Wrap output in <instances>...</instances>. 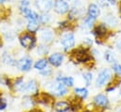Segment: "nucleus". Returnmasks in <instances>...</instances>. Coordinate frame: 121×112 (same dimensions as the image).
Returning <instances> with one entry per match:
<instances>
[{
    "instance_id": "9",
    "label": "nucleus",
    "mask_w": 121,
    "mask_h": 112,
    "mask_svg": "<svg viewBox=\"0 0 121 112\" xmlns=\"http://www.w3.org/2000/svg\"><path fill=\"white\" fill-rule=\"evenodd\" d=\"M21 11L25 15V17L29 20V22L30 21H36L38 19V17H39L36 12H34L33 10H31V9L27 8H21Z\"/></svg>"
},
{
    "instance_id": "20",
    "label": "nucleus",
    "mask_w": 121,
    "mask_h": 112,
    "mask_svg": "<svg viewBox=\"0 0 121 112\" xmlns=\"http://www.w3.org/2000/svg\"><path fill=\"white\" fill-rule=\"evenodd\" d=\"M55 92H56V94L57 95H59V96H62V95H64L65 93H66V88H64V86L62 85V84H58V86H57V88H56V89H55Z\"/></svg>"
},
{
    "instance_id": "25",
    "label": "nucleus",
    "mask_w": 121,
    "mask_h": 112,
    "mask_svg": "<svg viewBox=\"0 0 121 112\" xmlns=\"http://www.w3.org/2000/svg\"><path fill=\"white\" fill-rule=\"evenodd\" d=\"M40 20H41V22H42V23H47V22L49 21V16H48L47 14L43 13V14L40 17Z\"/></svg>"
},
{
    "instance_id": "17",
    "label": "nucleus",
    "mask_w": 121,
    "mask_h": 112,
    "mask_svg": "<svg viewBox=\"0 0 121 112\" xmlns=\"http://www.w3.org/2000/svg\"><path fill=\"white\" fill-rule=\"evenodd\" d=\"M46 65H47V61H46V59H44V58H42V59H39V60H37L36 62H35V64H34V67H35V69H37V70H43L45 67H46Z\"/></svg>"
},
{
    "instance_id": "10",
    "label": "nucleus",
    "mask_w": 121,
    "mask_h": 112,
    "mask_svg": "<svg viewBox=\"0 0 121 112\" xmlns=\"http://www.w3.org/2000/svg\"><path fill=\"white\" fill-rule=\"evenodd\" d=\"M75 57L78 62H85L90 59V56L84 50H77L75 52Z\"/></svg>"
},
{
    "instance_id": "27",
    "label": "nucleus",
    "mask_w": 121,
    "mask_h": 112,
    "mask_svg": "<svg viewBox=\"0 0 121 112\" xmlns=\"http://www.w3.org/2000/svg\"><path fill=\"white\" fill-rule=\"evenodd\" d=\"M28 1L27 0H23L22 1V3H21V6H22V8H26V6H28Z\"/></svg>"
},
{
    "instance_id": "18",
    "label": "nucleus",
    "mask_w": 121,
    "mask_h": 112,
    "mask_svg": "<svg viewBox=\"0 0 121 112\" xmlns=\"http://www.w3.org/2000/svg\"><path fill=\"white\" fill-rule=\"evenodd\" d=\"M39 28V24L36 21H30L27 24V30L31 33H35Z\"/></svg>"
},
{
    "instance_id": "28",
    "label": "nucleus",
    "mask_w": 121,
    "mask_h": 112,
    "mask_svg": "<svg viewBox=\"0 0 121 112\" xmlns=\"http://www.w3.org/2000/svg\"><path fill=\"white\" fill-rule=\"evenodd\" d=\"M116 46H117V48L119 49V51H121V40L117 42V44H116Z\"/></svg>"
},
{
    "instance_id": "29",
    "label": "nucleus",
    "mask_w": 121,
    "mask_h": 112,
    "mask_svg": "<svg viewBox=\"0 0 121 112\" xmlns=\"http://www.w3.org/2000/svg\"><path fill=\"white\" fill-rule=\"evenodd\" d=\"M108 1H109L111 4H114V3H115V0H108Z\"/></svg>"
},
{
    "instance_id": "7",
    "label": "nucleus",
    "mask_w": 121,
    "mask_h": 112,
    "mask_svg": "<svg viewBox=\"0 0 121 112\" xmlns=\"http://www.w3.org/2000/svg\"><path fill=\"white\" fill-rule=\"evenodd\" d=\"M62 60H63V56H62V54H60V53H54V54H52V55L49 56V58H48V61H49L53 66H56V67L60 66V65L61 64Z\"/></svg>"
},
{
    "instance_id": "8",
    "label": "nucleus",
    "mask_w": 121,
    "mask_h": 112,
    "mask_svg": "<svg viewBox=\"0 0 121 112\" xmlns=\"http://www.w3.org/2000/svg\"><path fill=\"white\" fill-rule=\"evenodd\" d=\"M18 67L21 71H28L31 68V59L29 57H23L18 61Z\"/></svg>"
},
{
    "instance_id": "4",
    "label": "nucleus",
    "mask_w": 121,
    "mask_h": 112,
    "mask_svg": "<svg viewBox=\"0 0 121 112\" xmlns=\"http://www.w3.org/2000/svg\"><path fill=\"white\" fill-rule=\"evenodd\" d=\"M111 77V73H110V71L105 69L103 71H101L99 73H98V76H97V79H96V85L97 86H103Z\"/></svg>"
},
{
    "instance_id": "12",
    "label": "nucleus",
    "mask_w": 121,
    "mask_h": 112,
    "mask_svg": "<svg viewBox=\"0 0 121 112\" xmlns=\"http://www.w3.org/2000/svg\"><path fill=\"white\" fill-rule=\"evenodd\" d=\"M88 14H89L90 17L95 19L96 17L99 16V14H100V9H99V8H98L96 5L91 4V5L89 6V8H88Z\"/></svg>"
},
{
    "instance_id": "22",
    "label": "nucleus",
    "mask_w": 121,
    "mask_h": 112,
    "mask_svg": "<svg viewBox=\"0 0 121 112\" xmlns=\"http://www.w3.org/2000/svg\"><path fill=\"white\" fill-rule=\"evenodd\" d=\"M105 58H106V60H107L108 62H112L113 59H114V56H113V55H112L111 52H107V53L105 54Z\"/></svg>"
},
{
    "instance_id": "21",
    "label": "nucleus",
    "mask_w": 121,
    "mask_h": 112,
    "mask_svg": "<svg viewBox=\"0 0 121 112\" xmlns=\"http://www.w3.org/2000/svg\"><path fill=\"white\" fill-rule=\"evenodd\" d=\"M112 69H113V71L117 73V74H121V64H119V63H113V65H112Z\"/></svg>"
},
{
    "instance_id": "14",
    "label": "nucleus",
    "mask_w": 121,
    "mask_h": 112,
    "mask_svg": "<svg viewBox=\"0 0 121 112\" xmlns=\"http://www.w3.org/2000/svg\"><path fill=\"white\" fill-rule=\"evenodd\" d=\"M58 81L62 84L64 87H72L74 84V79L72 77H60L58 79Z\"/></svg>"
},
{
    "instance_id": "11",
    "label": "nucleus",
    "mask_w": 121,
    "mask_h": 112,
    "mask_svg": "<svg viewBox=\"0 0 121 112\" xmlns=\"http://www.w3.org/2000/svg\"><path fill=\"white\" fill-rule=\"evenodd\" d=\"M94 102L96 105L98 106H103L105 107L108 104V99L106 96H104L103 94H98L94 98Z\"/></svg>"
},
{
    "instance_id": "33",
    "label": "nucleus",
    "mask_w": 121,
    "mask_h": 112,
    "mask_svg": "<svg viewBox=\"0 0 121 112\" xmlns=\"http://www.w3.org/2000/svg\"><path fill=\"white\" fill-rule=\"evenodd\" d=\"M120 11H121V5H120Z\"/></svg>"
},
{
    "instance_id": "16",
    "label": "nucleus",
    "mask_w": 121,
    "mask_h": 112,
    "mask_svg": "<svg viewBox=\"0 0 121 112\" xmlns=\"http://www.w3.org/2000/svg\"><path fill=\"white\" fill-rule=\"evenodd\" d=\"M41 39L43 41H50L52 40V33L48 29H43L41 33Z\"/></svg>"
},
{
    "instance_id": "31",
    "label": "nucleus",
    "mask_w": 121,
    "mask_h": 112,
    "mask_svg": "<svg viewBox=\"0 0 121 112\" xmlns=\"http://www.w3.org/2000/svg\"><path fill=\"white\" fill-rule=\"evenodd\" d=\"M33 112H42V111H40V110H35V111H33Z\"/></svg>"
},
{
    "instance_id": "23",
    "label": "nucleus",
    "mask_w": 121,
    "mask_h": 112,
    "mask_svg": "<svg viewBox=\"0 0 121 112\" xmlns=\"http://www.w3.org/2000/svg\"><path fill=\"white\" fill-rule=\"evenodd\" d=\"M94 21H95V19L89 16V17H88V18L85 20V24H86V26H87V27H91V26L93 25Z\"/></svg>"
},
{
    "instance_id": "5",
    "label": "nucleus",
    "mask_w": 121,
    "mask_h": 112,
    "mask_svg": "<svg viewBox=\"0 0 121 112\" xmlns=\"http://www.w3.org/2000/svg\"><path fill=\"white\" fill-rule=\"evenodd\" d=\"M36 7L43 12H47L52 8V0H37Z\"/></svg>"
},
{
    "instance_id": "24",
    "label": "nucleus",
    "mask_w": 121,
    "mask_h": 112,
    "mask_svg": "<svg viewBox=\"0 0 121 112\" xmlns=\"http://www.w3.org/2000/svg\"><path fill=\"white\" fill-rule=\"evenodd\" d=\"M83 77H84V79H85V81H86L87 84H89V83L92 81V73H91V72H86V73H84V74H83Z\"/></svg>"
},
{
    "instance_id": "2",
    "label": "nucleus",
    "mask_w": 121,
    "mask_h": 112,
    "mask_svg": "<svg viewBox=\"0 0 121 112\" xmlns=\"http://www.w3.org/2000/svg\"><path fill=\"white\" fill-rule=\"evenodd\" d=\"M20 42L25 48H32L35 43V39L30 34H25L20 38Z\"/></svg>"
},
{
    "instance_id": "15",
    "label": "nucleus",
    "mask_w": 121,
    "mask_h": 112,
    "mask_svg": "<svg viewBox=\"0 0 121 112\" xmlns=\"http://www.w3.org/2000/svg\"><path fill=\"white\" fill-rule=\"evenodd\" d=\"M106 33H107V28H106L105 24H103L97 25V26L95 27V34L97 35L98 37L104 36Z\"/></svg>"
},
{
    "instance_id": "1",
    "label": "nucleus",
    "mask_w": 121,
    "mask_h": 112,
    "mask_svg": "<svg viewBox=\"0 0 121 112\" xmlns=\"http://www.w3.org/2000/svg\"><path fill=\"white\" fill-rule=\"evenodd\" d=\"M61 44L64 47V50H69L75 44V37L72 33H67L61 38Z\"/></svg>"
},
{
    "instance_id": "30",
    "label": "nucleus",
    "mask_w": 121,
    "mask_h": 112,
    "mask_svg": "<svg viewBox=\"0 0 121 112\" xmlns=\"http://www.w3.org/2000/svg\"><path fill=\"white\" fill-rule=\"evenodd\" d=\"M5 1H6V0H0V4L3 3V2H5Z\"/></svg>"
},
{
    "instance_id": "19",
    "label": "nucleus",
    "mask_w": 121,
    "mask_h": 112,
    "mask_svg": "<svg viewBox=\"0 0 121 112\" xmlns=\"http://www.w3.org/2000/svg\"><path fill=\"white\" fill-rule=\"evenodd\" d=\"M75 93H76V95H78V97H80V98H85L86 96H87V94H88V90L86 89V88H75Z\"/></svg>"
},
{
    "instance_id": "13",
    "label": "nucleus",
    "mask_w": 121,
    "mask_h": 112,
    "mask_svg": "<svg viewBox=\"0 0 121 112\" xmlns=\"http://www.w3.org/2000/svg\"><path fill=\"white\" fill-rule=\"evenodd\" d=\"M55 110L57 112H66L69 108H70V104L67 103V102H64V101H60V102H58L56 104H55Z\"/></svg>"
},
{
    "instance_id": "26",
    "label": "nucleus",
    "mask_w": 121,
    "mask_h": 112,
    "mask_svg": "<svg viewBox=\"0 0 121 112\" xmlns=\"http://www.w3.org/2000/svg\"><path fill=\"white\" fill-rule=\"evenodd\" d=\"M7 107V102L5 99L0 98V110H4Z\"/></svg>"
},
{
    "instance_id": "32",
    "label": "nucleus",
    "mask_w": 121,
    "mask_h": 112,
    "mask_svg": "<svg viewBox=\"0 0 121 112\" xmlns=\"http://www.w3.org/2000/svg\"><path fill=\"white\" fill-rule=\"evenodd\" d=\"M0 46H1V40H0Z\"/></svg>"
},
{
    "instance_id": "34",
    "label": "nucleus",
    "mask_w": 121,
    "mask_h": 112,
    "mask_svg": "<svg viewBox=\"0 0 121 112\" xmlns=\"http://www.w3.org/2000/svg\"><path fill=\"white\" fill-rule=\"evenodd\" d=\"M120 94H121V90H120Z\"/></svg>"
},
{
    "instance_id": "6",
    "label": "nucleus",
    "mask_w": 121,
    "mask_h": 112,
    "mask_svg": "<svg viewBox=\"0 0 121 112\" xmlns=\"http://www.w3.org/2000/svg\"><path fill=\"white\" fill-rule=\"evenodd\" d=\"M22 90L26 91V92H28V93L35 94V93L38 91V86H37L36 81H35V80H30V81H28L27 84H26V85L23 86Z\"/></svg>"
},
{
    "instance_id": "3",
    "label": "nucleus",
    "mask_w": 121,
    "mask_h": 112,
    "mask_svg": "<svg viewBox=\"0 0 121 112\" xmlns=\"http://www.w3.org/2000/svg\"><path fill=\"white\" fill-rule=\"evenodd\" d=\"M54 9L59 14H63L68 11L69 6L64 0H57L54 5Z\"/></svg>"
}]
</instances>
